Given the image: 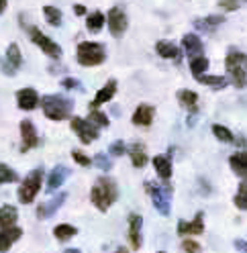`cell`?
Segmentation results:
<instances>
[{
  "instance_id": "6da1fadb",
  "label": "cell",
  "mask_w": 247,
  "mask_h": 253,
  "mask_svg": "<svg viewBox=\"0 0 247 253\" xmlns=\"http://www.w3.org/2000/svg\"><path fill=\"white\" fill-rule=\"evenodd\" d=\"M117 196H119L117 184L111 178H106V176L98 178L96 184L92 186V190H90V200H92V204H94L100 212L109 211L113 207V202L117 200Z\"/></svg>"
},
{
  "instance_id": "7a4b0ae2",
  "label": "cell",
  "mask_w": 247,
  "mask_h": 253,
  "mask_svg": "<svg viewBox=\"0 0 247 253\" xmlns=\"http://www.w3.org/2000/svg\"><path fill=\"white\" fill-rule=\"evenodd\" d=\"M41 106H43V115L51 119V121H66L72 115V100L66 96H43L41 98Z\"/></svg>"
},
{
  "instance_id": "3957f363",
  "label": "cell",
  "mask_w": 247,
  "mask_h": 253,
  "mask_svg": "<svg viewBox=\"0 0 247 253\" xmlns=\"http://www.w3.org/2000/svg\"><path fill=\"white\" fill-rule=\"evenodd\" d=\"M78 63L84 68H92V66H100L106 59V51L100 43H92V41H82L78 45Z\"/></svg>"
},
{
  "instance_id": "277c9868",
  "label": "cell",
  "mask_w": 247,
  "mask_h": 253,
  "mask_svg": "<svg viewBox=\"0 0 247 253\" xmlns=\"http://www.w3.org/2000/svg\"><path fill=\"white\" fill-rule=\"evenodd\" d=\"M243 63H247V55L237 53V51H231L225 59L227 74L231 76V82H233L237 88H245V84H247V74L243 70Z\"/></svg>"
},
{
  "instance_id": "5b68a950",
  "label": "cell",
  "mask_w": 247,
  "mask_h": 253,
  "mask_svg": "<svg viewBox=\"0 0 247 253\" xmlns=\"http://www.w3.org/2000/svg\"><path fill=\"white\" fill-rule=\"evenodd\" d=\"M41 182H43V169L41 168L33 169L31 173H27V178L23 180V184L19 188V200L23 204L33 202L35 196L39 194V190H41Z\"/></svg>"
},
{
  "instance_id": "8992f818",
  "label": "cell",
  "mask_w": 247,
  "mask_h": 253,
  "mask_svg": "<svg viewBox=\"0 0 247 253\" xmlns=\"http://www.w3.org/2000/svg\"><path fill=\"white\" fill-rule=\"evenodd\" d=\"M145 188H147V192H149V196L153 200V207L160 211V214L167 216L169 214V196H172V186H167V184L158 186L153 182H147Z\"/></svg>"
},
{
  "instance_id": "52a82bcc",
  "label": "cell",
  "mask_w": 247,
  "mask_h": 253,
  "mask_svg": "<svg viewBox=\"0 0 247 253\" xmlns=\"http://www.w3.org/2000/svg\"><path fill=\"white\" fill-rule=\"evenodd\" d=\"M72 131L80 137V141L84 145H90L94 139H98L100 131H98V126L94 123H90L88 119H72Z\"/></svg>"
},
{
  "instance_id": "ba28073f",
  "label": "cell",
  "mask_w": 247,
  "mask_h": 253,
  "mask_svg": "<svg viewBox=\"0 0 247 253\" xmlns=\"http://www.w3.org/2000/svg\"><path fill=\"white\" fill-rule=\"evenodd\" d=\"M31 39H33V43L39 47V49H43V53H47L49 57H53V59L61 57V47L53 39H49L47 35H43L37 27H31Z\"/></svg>"
},
{
  "instance_id": "9c48e42d",
  "label": "cell",
  "mask_w": 247,
  "mask_h": 253,
  "mask_svg": "<svg viewBox=\"0 0 247 253\" xmlns=\"http://www.w3.org/2000/svg\"><path fill=\"white\" fill-rule=\"evenodd\" d=\"M106 23H109V31H111V35H113V37H121V35L127 31V25H129L127 14L123 12L119 6H115V8L109 10Z\"/></svg>"
},
{
  "instance_id": "30bf717a",
  "label": "cell",
  "mask_w": 247,
  "mask_h": 253,
  "mask_svg": "<svg viewBox=\"0 0 247 253\" xmlns=\"http://www.w3.org/2000/svg\"><path fill=\"white\" fill-rule=\"evenodd\" d=\"M21 66H23V55H21L19 45H17V43H10V45L6 47V55H4V59H2V70H4V74L14 76Z\"/></svg>"
},
{
  "instance_id": "8fae6325",
  "label": "cell",
  "mask_w": 247,
  "mask_h": 253,
  "mask_svg": "<svg viewBox=\"0 0 247 253\" xmlns=\"http://www.w3.org/2000/svg\"><path fill=\"white\" fill-rule=\"evenodd\" d=\"M21 137H23L21 151H29V149H33V147H37L41 143L39 135L35 131V125L31 123V121H21Z\"/></svg>"
},
{
  "instance_id": "7c38bea8",
  "label": "cell",
  "mask_w": 247,
  "mask_h": 253,
  "mask_svg": "<svg viewBox=\"0 0 247 253\" xmlns=\"http://www.w3.org/2000/svg\"><path fill=\"white\" fill-rule=\"evenodd\" d=\"M203 212H198L196 216H194V220H180L178 223V235H182V237H186V235H200L205 231V223H203Z\"/></svg>"
},
{
  "instance_id": "4fadbf2b",
  "label": "cell",
  "mask_w": 247,
  "mask_h": 253,
  "mask_svg": "<svg viewBox=\"0 0 247 253\" xmlns=\"http://www.w3.org/2000/svg\"><path fill=\"white\" fill-rule=\"evenodd\" d=\"M17 104L21 110H33L39 104V96L33 88H21L17 92Z\"/></svg>"
},
{
  "instance_id": "5bb4252c",
  "label": "cell",
  "mask_w": 247,
  "mask_h": 253,
  "mask_svg": "<svg viewBox=\"0 0 247 253\" xmlns=\"http://www.w3.org/2000/svg\"><path fill=\"white\" fill-rule=\"evenodd\" d=\"M153 115H156V110H153L151 104H139L137 110L133 113V125L137 126H149L153 123Z\"/></svg>"
},
{
  "instance_id": "9a60e30c",
  "label": "cell",
  "mask_w": 247,
  "mask_h": 253,
  "mask_svg": "<svg viewBox=\"0 0 247 253\" xmlns=\"http://www.w3.org/2000/svg\"><path fill=\"white\" fill-rule=\"evenodd\" d=\"M141 223L143 220L139 214L129 216V243H131V249L141 247Z\"/></svg>"
},
{
  "instance_id": "2e32d148",
  "label": "cell",
  "mask_w": 247,
  "mask_h": 253,
  "mask_svg": "<svg viewBox=\"0 0 247 253\" xmlns=\"http://www.w3.org/2000/svg\"><path fill=\"white\" fill-rule=\"evenodd\" d=\"M182 47H184V51H186V55H188L190 59L203 55V49H205L203 41H200L196 35H190V33L182 37Z\"/></svg>"
},
{
  "instance_id": "e0dca14e",
  "label": "cell",
  "mask_w": 247,
  "mask_h": 253,
  "mask_svg": "<svg viewBox=\"0 0 247 253\" xmlns=\"http://www.w3.org/2000/svg\"><path fill=\"white\" fill-rule=\"evenodd\" d=\"M70 176V168L68 166H55L49 173V178H47V190L49 192H53V190H57L61 184H64Z\"/></svg>"
},
{
  "instance_id": "ac0fdd59",
  "label": "cell",
  "mask_w": 247,
  "mask_h": 253,
  "mask_svg": "<svg viewBox=\"0 0 247 253\" xmlns=\"http://www.w3.org/2000/svg\"><path fill=\"white\" fill-rule=\"evenodd\" d=\"M21 237H23V231L19 227L2 229V231H0V253H6L12 247V243L17 239H21Z\"/></svg>"
},
{
  "instance_id": "d6986e66",
  "label": "cell",
  "mask_w": 247,
  "mask_h": 253,
  "mask_svg": "<svg viewBox=\"0 0 247 253\" xmlns=\"http://www.w3.org/2000/svg\"><path fill=\"white\" fill-rule=\"evenodd\" d=\"M115 92H117V82L111 80V82H106L98 92H96V98L90 102V108H98L100 104H106L109 100H113L115 96Z\"/></svg>"
},
{
  "instance_id": "ffe728a7",
  "label": "cell",
  "mask_w": 247,
  "mask_h": 253,
  "mask_svg": "<svg viewBox=\"0 0 247 253\" xmlns=\"http://www.w3.org/2000/svg\"><path fill=\"white\" fill-rule=\"evenodd\" d=\"M66 202V194L61 192V194H57V196H53L49 202H45V204H41V207L37 209V216L39 218H49L55 211H59V207Z\"/></svg>"
},
{
  "instance_id": "44dd1931",
  "label": "cell",
  "mask_w": 247,
  "mask_h": 253,
  "mask_svg": "<svg viewBox=\"0 0 247 253\" xmlns=\"http://www.w3.org/2000/svg\"><path fill=\"white\" fill-rule=\"evenodd\" d=\"M229 166L237 176L247 178V151H237L229 157Z\"/></svg>"
},
{
  "instance_id": "7402d4cb",
  "label": "cell",
  "mask_w": 247,
  "mask_h": 253,
  "mask_svg": "<svg viewBox=\"0 0 247 253\" xmlns=\"http://www.w3.org/2000/svg\"><path fill=\"white\" fill-rule=\"evenodd\" d=\"M153 168H156V171L160 173L162 180H169V176H172V160H169L167 155H158L153 157Z\"/></svg>"
},
{
  "instance_id": "603a6c76",
  "label": "cell",
  "mask_w": 247,
  "mask_h": 253,
  "mask_svg": "<svg viewBox=\"0 0 247 253\" xmlns=\"http://www.w3.org/2000/svg\"><path fill=\"white\" fill-rule=\"evenodd\" d=\"M17 218H19V212H17V209H14V207H10V204L0 207V227H2V229L14 227Z\"/></svg>"
},
{
  "instance_id": "cb8c5ba5",
  "label": "cell",
  "mask_w": 247,
  "mask_h": 253,
  "mask_svg": "<svg viewBox=\"0 0 247 253\" xmlns=\"http://www.w3.org/2000/svg\"><path fill=\"white\" fill-rule=\"evenodd\" d=\"M156 51H158V55H162L165 59H178L180 57L178 47L174 43H169V41H158L156 43Z\"/></svg>"
},
{
  "instance_id": "d4e9b609",
  "label": "cell",
  "mask_w": 247,
  "mask_h": 253,
  "mask_svg": "<svg viewBox=\"0 0 247 253\" xmlns=\"http://www.w3.org/2000/svg\"><path fill=\"white\" fill-rule=\"evenodd\" d=\"M129 155H131V162H133L135 168H143L147 164V153H145V149L139 145V143H135V145L129 147Z\"/></svg>"
},
{
  "instance_id": "484cf974",
  "label": "cell",
  "mask_w": 247,
  "mask_h": 253,
  "mask_svg": "<svg viewBox=\"0 0 247 253\" xmlns=\"http://www.w3.org/2000/svg\"><path fill=\"white\" fill-rule=\"evenodd\" d=\"M196 82L198 84H205V86H210L214 90H219V88H225L227 86V78L223 76H196Z\"/></svg>"
},
{
  "instance_id": "4316f807",
  "label": "cell",
  "mask_w": 247,
  "mask_h": 253,
  "mask_svg": "<svg viewBox=\"0 0 247 253\" xmlns=\"http://www.w3.org/2000/svg\"><path fill=\"white\" fill-rule=\"evenodd\" d=\"M225 19L219 17V14H214V17H206V19H196L194 21V27L200 29V31H212V29H217Z\"/></svg>"
},
{
  "instance_id": "83f0119b",
  "label": "cell",
  "mask_w": 247,
  "mask_h": 253,
  "mask_svg": "<svg viewBox=\"0 0 247 253\" xmlns=\"http://www.w3.org/2000/svg\"><path fill=\"white\" fill-rule=\"evenodd\" d=\"M178 100H180V104H182V106H186V108L196 110V100H198L196 92L186 90V88H182V90H178Z\"/></svg>"
},
{
  "instance_id": "f1b7e54d",
  "label": "cell",
  "mask_w": 247,
  "mask_h": 253,
  "mask_svg": "<svg viewBox=\"0 0 247 253\" xmlns=\"http://www.w3.org/2000/svg\"><path fill=\"white\" fill-rule=\"evenodd\" d=\"M104 21H106V17L102 12H92L86 21V27H88L90 33H98V31L104 27Z\"/></svg>"
},
{
  "instance_id": "f546056e",
  "label": "cell",
  "mask_w": 247,
  "mask_h": 253,
  "mask_svg": "<svg viewBox=\"0 0 247 253\" xmlns=\"http://www.w3.org/2000/svg\"><path fill=\"white\" fill-rule=\"evenodd\" d=\"M76 233H78V229L72 227V225H57V227L53 229V235L57 237L59 241H68V239H72Z\"/></svg>"
},
{
  "instance_id": "4dcf8cb0",
  "label": "cell",
  "mask_w": 247,
  "mask_h": 253,
  "mask_svg": "<svg viewBox=\"0 0 247 253\" xmlns=\"http://www.w3.org/2000/svg\"><path fill=\"white\" fill-rule=\"evenodd\" d=\"M212 135L217 137L219 141H223V143H235L233 133H231L227 126H223V125H212Z\"/></svg>"
},
{
  "instance_id": "1f68e13d",
  "label": "cell",
  "mask_w": 247,
  "mask_h": 253,
  "mask_svg": "<svg viewBox=\"0 0 247 253\" xmlns=\"http://www.w3.org/2000/svg\"><path fill=\"white\" fill-rule=\"evenodd\" d=\"M206 68H208V59L205 55H198V57L190 59V70L194 76H203L206 72Z\"/></svg>"
},
{
  "instance_id": "d6a6232c",
  "label": "cell",
  "mask_w": 247,
  "mask_h": 253,
  "mask_svg": "<svg viewBox=\"0 0 247 253\" xmlns=\"http://www.w3.org/2000/svg\"><path fill=\"white\" fill-rule=\"evenodd\" d=\"M43 14H45V19H47V23L53 27H57L61 23V10L55 6H43Z\"/></svg>"
},
{
  "instance_id": "836d02e7",
  "label": "cell",
  "mask_w": 247,
  "mask_h": 253,
  "mask_svg": "<svg viewBox=\"0 0 247 253\" xmlns=\"http://www.w3.org/2000/svg\"><path fill=\"white\" fill-rule=\"evenodd\" d=\"M17 180H19L17 171L4 164H0V184H10V182H17Z\"/></svg>"
},
{
  "instance_id": "e575fe53",
  "label": "cell",
  "mask_w": 247,
  "mask_h": 253,
  "mask_svg": "<svg viewBox=\"0 0 247 253\" xmlns=\"http://www.w3.org/2000/svg\"><path fill=\"white\" fill-rule=\"evenodd\" d=\"M233 202H235V207H237V209L247 211V180H245V182L239 186V192L235 194Z\"/></svg>"
},
{
  "instance_id": "d590c367",
  "label": "cell",
  "mask_w": 247,
  "mask_h": 253,
  "mask_svg": "<svg viewBox=\"0 0 247 253\" xmlns=\"http://www.w3.org/2000/svg\"><path fill=\"white\" fill-rule=\"evenodd\" d=\"M90 123H94L96 126H109V117L102 115L98 108H90V117H88Z\"/></svg>"
},
{
  "instance_id": "8d00e7d4",
  "label": "cell",
  "mask_w": 247,
  "mask_h": 253,
  "mask_svg": "<svg viewBox=\"0 0 247 253\" xmlns=\"http://www.w3.org/2000/svg\"><path fill=\"white\" fill-rule=\"evenodd\" d=\"M92 164L94 166H98L102 171H109L111 168H113V162L109 160V157H106L104 153H98V155H94V160H92Z\"/></svg>"
},
{
  "instance_id": "74e56055",
  "label": "cell",
  "mask_w": 247,
  "mask_h": 253,
  "mask_svg": "<svg viewBox=\"0 0 247 253\" xmlns=\"http://www.w3.org/2000/svg\"><path fill=\"white\" fill-rule=\"evenodd\" d=\"M72 157H74V162H76V164H80L82 168H88V166L92 164L90 157H88V155H84V153H82V151H78V149H74V151H72Z\"/></svg>"
},
{
  "instance_id": "f35d334b",
  "label": "cell",
  "mask_w": 247,
  "mask_h": 253,
  "mask_svg": "<svg viewBox=\"0 0 247 253\" xmlns=\"http://www.w3.org/2000/svg\"><path fill=\"white\" fill-rule=\"evenodd\" d=\"M127 147H125V141H115V143L109 147V153L115 155V157H121V155H125Z\"/></svg>"
},
{
  "instance_id": "ab89813d",
  "label": "cell",
  "mask_w": 247,
  "mask_h": 253,
  "mask_svg": "<svg viewBox=\"0 0 247 253\" xmlns=\"http://www.w3.org/2000/svg\"><path fill=\"white\" fill-rule=\"evenodd\" d=\"M182 249L186 251V253H200V245L196 241H192V239H184Z\"/></svg>"
},
{
  "instance_id": "60d3db41",
  "label": "cell",
  "mask_w": 247,
  "mask_h": 253,
  "mask_svg": "<svg viewBox=\"0 0 247 253\" xmlns=\"http://www.w3.org/2000/svg\"><path fill=\"white\" fill-rule=\"evenodd\" d=\"M219 6L223 10H237L239 8V0H221Z\"/></svg>"
},
{
  "instance_id": "b9f144b4",
  "label": "cell",
  "mask_w": 247,
  "mask_h": 253,
  "mask_svg": "<svg viewBox=\"0 0 247 253\" xmlns=\"http://www.w3.org/2000/svg\"><path fill=\"white\" fill-rule=\"evenodd\" d=\"M61 86H64V88H78L80 84L76 82V80H72V78H66V80L61 82Z\"/></svg>"
},
{
  "instance_id": "7bdbcfd3",
  "label": "cell",
  "mask_w": 247,
  "mask_h": 253,
  "mask_svg": "<svg viewBox=\"0 0 247 253\" xmlns=\"http://www.w3.org/2000/svg\"><path fill=\"white\" fill-rule=\"evenodd\" d=\"M235 247L243 253H247V241H235Z\"/></svg>"
},
{
  "instance_id": "ee69618b",
  "label": "cell",
  "mask_w": 247,
  "mask_h": 253,
  "mask_svg": "<svg viewBox=\"0 0 247 253\" xmlns=\"http://www.w3.org/2000/svg\"><path fill=\"white\" fill-rule=\"evenodd\" d=\"M74 12H76V14H86V8H84L82 4H76V6H74Z\"/></svg>"
},
{
  "instance_id": "f6af8a7d",
  "label": "cell",
  "mask_w": 247,
  "mask_h": 253,
  "mask_svg": "<svg viewBox=\"0 0 247 253\" xmlns=\"http://www.w3.org/2000/svg\"><path fill=\"white\" fill-rule=\"evenodd\" d=\"M6 8V0H0V12H2Z\"/></svg>"
},
{
  "instance_id": "bcb514c9",
  "label": "cell",
  "mask_w": 247,
  "mask_h": 253,
  "mask_svg": "<svg viewBox=\"0 0 247 253\" xmlns=\"http://www.w3.org/2000/svg\"><path fill=\"white\" fill-rule=\"evenodd\" d=\"M66 253H82V251H78V249H66Z\"/></svg>"
},
{
  "instance_id": "7dc6e473",
  "label": "cell",
  "mask_w": 247,
  "mask_h": 253,
  "mask_svg": "<svg viewBox=\"0 0 247 253\" xmlns=\"http://www.w3.org/2000/svg\"><path fill=\"white\" fill-rule=\"evenodd\" d=\"M115 253H127V251H125V249H123V247H121V249H117Z\"/></svg>"
},
{
  "instance_id": "c3c4849f",
  "label": "cell",
  "mask_w": 247,
  "mask_h": 253,
  "mask_svg": "<svg viewBox=\"0 0 247 253\" xmlns=\"http://www.w3.org/2000/svg\"><path fill=\"white\" fill-rule=\"evenodd\" d=\"M160 253H165V251H160Z\"/></svg>"
}]
</instances>
